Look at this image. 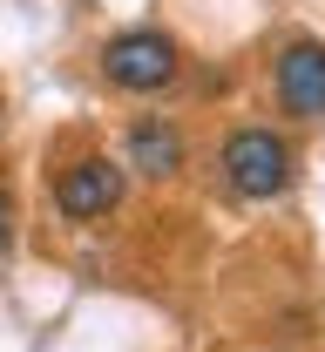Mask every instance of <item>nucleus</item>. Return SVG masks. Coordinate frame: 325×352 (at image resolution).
I'll use <instances>...</instances> for the list:
<instances>
[{"label":"nucleus","instance_id":"nucleus-6","mask_svg":"<svg viewBox=\"0 0 325 352\" xmlns=\"http://www.w3.org/2000/svg\"><path fill=\"white\" fill-rule=\"evenodd\" d=\"M14 251V190L0 183V258Z\"/></svg>","mask_w":325,"mask_h":352},{"label":"nucleus","instance_id":"nucleus-5","mask_svg":"<svg viewBox=\"0 0 325 352\" xmlns=\"http://www.w3.org/2000/svg\"><path fill=\"white\" fill-rule=\"evenodd\" d=\"M122 170L149 176V183L177 176V170H183V129L163 122V116H142L136 129H129V156H122Z\"/></svg>","mask_w":325,"mask_h":352},{"label":"nucleus","instance_id":"nucleus-4","mask_svg":"<svg viewBox=\"0 0 325 352\" xmlns=\"http://www.w3.org/2000/svg\"><path fill=\"white\" fill-rule=\"evenodd\" d=\"M271 88L291 122H325V41H284L271 61Z\"/></svg>","mask_w":325,"mask_h":352},{"label":"nucleus","instance_id":"nucleus-3","mask_svg":"<svg viewBox=\"0 0 325 352\" xmlns=\"http://www.w3.org/2000/svg\"><path fill=\"white\" fill-rule=\"evenodd\" d=\"M122 190H129V170H122V163H109V156H75L68 170L54 176V210L68 223H95V217H109V210L122 204Z\"/></svg>","mask_w":325,"mask_h":352},{"label":"nucleus","instance_id":"nucleus-1","mask_svg":"<svg viewBox=\"0 0 325 352\" xmlns=\"http://www.w3.org/2000/svg\"><path fill=\"white\" fill-rule=\"evenodd\" d=\"M217 170H224V183H231L244 204H271V197H284V190H291L298 156H291V142H284L278 129L251 122V129H231V135H224Z\"/></svg>","mask_w":325,"mask_h":352},{"label":"nucleus","instance_id":"nucleus-2","mask_svg":"<svg viewBox=\"0 0 325 352\" xmlns=\"http://www.w3.org/2000/svg\"><path fill=\"white\" fill-rule=\"evenodd\" d=\"M177 75H183V47L163 28H122L102 41V82L122 95H163Z\"/></svg>","mask_w":325,"mask_h":352}]
</instances>
